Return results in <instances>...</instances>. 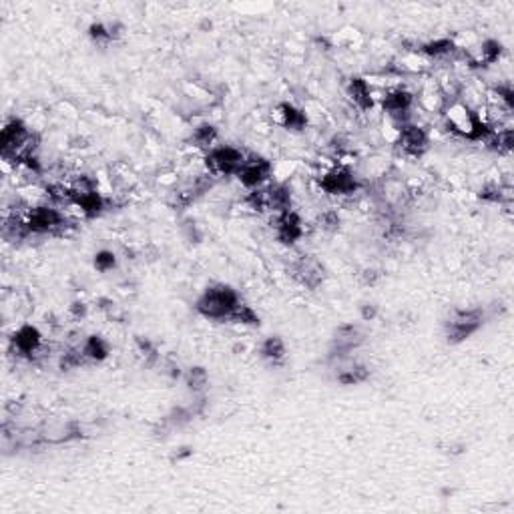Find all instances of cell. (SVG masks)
I'll list each match as a JSON object with an SVG mask.
<instances>
[{"label":"cell","instance_id":"11","mask_svg":"<svg viewBox=\"0 0 514 514\" xmlns=\"http://www.w3.org/2000/svg\"><path fill=\"white\" fill-rule=\"evenodd\" d=\"M274 227H276V236L283 245H293L304 236V221L295 211L278 213L274 219Z\"/></svg>","mask_w":514,"mask_h":514},{"label":"cell","instance_id":"32","mask_svg":"<svg viewBox=\"0 0 514 514\" xmlns=\"http://www.w3.org/2000/svg\"><path fill=\"white\" fill-rule=\"evenodd\" d=\"M361 278H364V283H366V285H374L375 281L380 279V274H378L375 269H366V271L361 274Z\"/></svg>","mask_w":514,"mask_h":514},{"label":"cell","instance_id":"28","mask_svg":"<svg viewBox=\"0 0 514 514\" xmlns=\"http://www.w3.org/2000/svg\"><path fill=\"white\" fill-rule=\"evenodd\" d=\"M115 265H117V257H115V253L113 251H98L97 255H95V269L101 271V274H107V271H111L115 269Z\"/></svg>","mask_w":514,"mask_h":514},{"label":"cell","instance_id":"33","mask_svg":"<svg viewBox=\"0 0 514 514\" xmlns=\"http://www.w3.org/2000/svg\"><path fill=\"white\" fill-rule=\"evenodd\" d=\"M72 311H75L77 316L83 318L84 314H86V307H84V304H79V302H77V304H72Z\"/></svg>","mask_w":514,"mask_h":514},{"label":"cell","instance_id":"24","mask_svg":"<svg viewBox=\"0 0 514 514\" xmlns=\"http://www.w3.org/2000/svg\"><path fill=\"white\" fill-rule=\"evenodd\" d=\"M502 55V44L499 41H484L480 44L478 53V65H492Z\"/></svg>","mask_w":514,"mask_h":514},{"label":"cell","instance_id":"13","mask_svg":"<svg viewBox=\"0 0 514 514\" xmlns=\"http://www.w3.org/2000/svg\"><path fill=\"white\" fill-rule=\"evenodd\" d=\"M265 201H267V211H274V215L292 211V191L283 183H271L264 185Z\"/></svg>","mask_w":514,"mask_h":514},{"label":"cell","instance_id":"20","mask_svg":"<svg viewBox=\"0 0 514 514\" xmlns=\"http://www.w3.org/2000/svg\"><path fill=\"white\" fill-rule=\"evenodd\" d=\"M215 141H217V129L209 123L195 127L193 135H191V143H193L197 149H205L211 151L215 147Z\"/></svg>","mask_w":514,"mask_h":514},{"label":"cell","instance_id":"6","mask_svg":"<svg viewBox=\"0 0 514 514\" xmlns=\"http://www.w3.org/2000/svg\"><path fill=\"white\" fill-rule=\"evenodd\" d=\"M364 342V332L354 323H346L340 326L335 330L334 338H332V349H330V361H342L347 360V356L360 346Z\"/></svg>","mask_w":514,"mask_h":514},{"label":"cell","instance_id":"25","mask_svg":"<svg viewBox=\"0 0 514 514\" xmlns=\"http://www.w3.org/2000/svg\"><path fill=\"white\" fill-rule=\"evenodd\" d=\"M84 361H86V358H84L83 349H81V346H79V347H70V349H67V352L60 356L58 366H60V370H75V368L83 366Z\"/></svg>","mask_w":514,"mask_h":514},{"label":"cell","instance_id":"16","mask_svg":"<svg viewBox=\"0 0 514 514\" xmlns=\"http://www.w3.org/2000/svg\"><path fill=\"white\" fill-rule=\"evenodd\" d=\"M278 119L281 125L290 131H304L307 125L306 113L297 107H293L290 103H281L278 107Z\"/></svg>","mask_w":514,"mask_h":514},{"label":"cell","instance_id":"21","mask_svg":"<svg viewBox=\"0 0 514 514\" xmlns=\"http://www.w3.org/2000/svg\"><path fill=\"white\" fill-rule=\"evenodd\" d=\"M454 49H456V44H454L452 39H436V41L422 44L420 51L426 56H430V58H444V56L452 55Z\"/></svg>","mask_w":514,"mask_h":514},{"label":"cell","instance_id":"31","mask_svg":"<svg viewBox=\"0 0 514 514\" xmlns=\"http://www.w3.org/2000/svg\"><path fill=\"white\" fill-rule=\"evenodd\" d=\"M375 316H378V307L374 304H366V306L361 307V318L364 320H374Z\"/></svg>","mask_w":514,"mask_h":514},{"label":"cell","instance_id":"2","mask_svg":"<svg viewBox=\"0 0 514 514\" xmlns=\"http://www.w3.org/2000/svg\"><path fill=\"white\" fill-rule=\"evenodd\" d=\"M484 323V311L480 307L473 309H454L452 316L444 323L446 340L450 344H460L468 340L474 332H478Z\"/></svg>","mask_w":514,"mask_h":514},{"label":"cell","instance_id":"14","mask_svg":"<svg viewBox=\"0 0 514 514\" xmlns=\"http://www.w3.org/2000/svg\"><path fill=\"white\" fill-rule=\"evenodd\" d=\"M69 201L77 209H81L84 217H97L98 213L105 209V199L97 189L81 191V193H69Z\"/></svg>","mask_w":514,"mask_h":514},{"label":"cell","instance_id":"19","mask_svg":"<svg viewBox=\"0 0 514 514\" xmlns=\"http://www.w3.org/2000/svg\"><path fill=\"white\" fill-rule=\"evenodd\" d=\"M84 358L89 361H103L109 356V344L101 338V335H89L83 342Z\"/></svg>","mask_w":514,"mask_h":514},{"label":"cell","instance_id":"23","mask_svg":"<svg viewBox=\"0 0 514 514\" xmlns=\"http://www.w3.org/2000/svg\"><path fill=\"white\" fill-rule=\"evenodd\" d=\"M185 384H187V388L191 390L193 394L203 392V390L207 388V384H209L207 370H205V368H201V366H193V368H189V370H187V374H185Z\"/></svg>","mask_w":514,"mask_h":514},{"label":"cell","instance_id":"3","mask_svg":"<svg viewBox=\"0 0 514 514\" xmlns=\"http://www.w3.org/2000/svg\"><path fill=\"white\" fill-rule=\"evenodd\" d=\"M243 161L245 155L231 145H219L205 153V167L209 175H237Z\"/></svg>","mask_w":514,"mask_h":514},{"label":"cell","instance_id":"1","mask_svg":"<svg viewBox=\"0 0 514 514\" xmlns=\"http://www.w3.org/2000/svg\"><path fill=\"white\" fill-rule=\"evenodd\" d=\"M239 304H241V300L233 288L215 285V288H209L207 292L197 300L195 307L207 320H229Z\"/></svg>","mask_w":514,"mask_h":514},{"label":"cell","instance_id":"29","mask_svg":"<svg viewBox=\"0 0 514 514\" xmlns=\"http://www.w3.org/2000/svg\"><path fill=\"white\" fill-rule=\"evenodd\" d=\"M478 197H480V199H484V201H492V203H502V201H504V197H508V195H504V189H502L501 185L490 183V185H484V187L480 189Z\"/></svg>","mask_w":514,"mask_h":514},{"label":"cell","instance_id":"15","mask_svg":"<svg viewBox=\"0 0 514 514\" xmlns=\"http://www.w3.org/2000/svg\"><path fill=\"white\" fill-rule=\"evenodd\" d=\"M347 97L352 98V103L361 109V111H370L374 107V93H372V86L366 79L361 77H354L349 79L347 83Z\"/></svg>","mask_w":514,"mask_h":514},{"label":"cell","instance_id":"22","mask_svg":"<svg viewBox=\"0 0 514 514\" xmlns=\"http://www.w3.org/2000/svg\"><path fill=\"white\" fill-rule=\"evenodd\" d=\"M262 356L271 364H278L285 358V344L279 335H271L262 344Z\"/></svg>","mask_w":514,"mask_h":514},{"label":"cell","instance_id":"26","mask_svg":"<svg viewBox=\"0 0 514 514\" xmlns=\"http://www.w3.org/2000/svg\"><path fill=\"white\" fill-rule=\"evenodd\" d=\"M229 320L236 321V323H241V326H259V316L248 304H239Z\"/></svg>","mask_w":514,"mask_h":514},{"label":"cell","instance_id":"17","mask_svg":"<svg viewBox=\"0 0 514 514\" xmlns=\"http://www.w3.org/2000/svg\"><path fill=\"white\" fill-rule=\"evenodd\" d=\"M30 236V229H28L27 221H25V215H6L4 221H2V237L6 241H23Z\"/></svg>","mask_w":514,"mask_h":514},{"label":"cell","instance_id":"9","mask_svg":"<svg viewBox=\"0 0 514 514\" xmlns=\"http://www.w3.org/2000/svg\"><path fill=\"white\" fill-rule=\"evenodd\" d=\"M398 143L402 147V151L410 157H420L428 151L430 145V137L426 133V129L414 123H408L398 129Z\"/></svg>","mask_w":514,"mask_h":514},{"label":"cell","instance_id":"4","mask_svg":"<svg viewBox=\"0 0 514 514\" xmlns=\"http://www.w3.org/2000/svg\"><path fill=\"white\" fill-rule=\"evenodd\" d=\"M25 221H27L30 233L46 236V233H55L65 227V215L53 205H34V207L27 209Z\"/></svg>","mask_w":514,"mask_h":514},{"label":"cell","instance_id":"30","mask_svg":"<svg viewBox=\"0 0 514 514\" xmlns=\"http://www.w3.org/2000/svg\"><path fill=\"white\" fill-rule=\"evenodd\" d=\"M89 37L93 39L95 42H109L113 41L111 28L105 27L103 23H97V25H91L89 28Z\"/></svg>","mask_w":514,"mask_h":514},{"label":"cell","instance_id":"12","mask_svg":"<svg viewBox=\"0 0 514 514\" xmlns=\"http://www.w3.org/2000/svg\"><path fill=\"white\" fill-rule=\"evenodd\" d=\"M295 278L302 285H306L309 290H316L320 285L326 274L321 264L314 257V255H304L297 264H295Z\"/></svg>","mask_w":514,"mask_h":514},{"label":"cell","instance_id":"7","mask_svg":"<svg viewBox=\"0 0 514 514\" xmlns=\"http://www.w3.org/2000/svg\"><path fill=\"white\" fill-rule=\"evenodd\" d=\"M30 131H28V127L25 125V121H20V119H11V121H6L4 123V129H2V141H0V145H2V159L4 161H14L16 159V155L18 151L25 147V143L30 139Z\"/></svg>","mask_w":514,"mask_h":514},{"label":"cell","instance_id":"10","mask_svg":"<svg viewBox=\"0 0 514 514\" xmlns=\"http://www.w3.org/2000/svg\"><path fill=\"white\" fill-rule=\"evenodd\" d=\"M11 344H13V352L16 356H23V358H32L41 352L42 347V334L39 332V328L34 326H20L14 335L11 338Z\"/></svg>","mask_w":514,"mask_h":514},{"label":"cell","instance_id":"27","mask_svg":"<svg viewBox=\"0 0 514 514\" xmlns=\"http://www.w3.org/2000/svg\"><path fill=\"white\" fill-rule=\"evenodd\" d=\"M318 223H320V229H323V231H338L342 219H340V213H338V211H334V209H326L323 213H320Z\"/></svg>","mask_w":514,"mask_h":514},{"label":"cell","instance_id":"5","mask_svg":"<svg viewBox=\"0 0 514 514\" xmlns=\"http://www.w3.org/2000/svg\"><path fill=\"white\" fill-rule=\"evenodd\" d=\"M271 171H274V167H271V163L265 157H262V155H250V157H245V161L239 167L236 177L243 187L257 189V187H264L265 183L269 181Z\"/></svg>","mask_w":514,"mask_h":514},{"label":"cell","instance_id":"8","mask_svg":"<svg viewBox=\"0 0 514 514\" xmlns=\"http://www.w3.org/2000/svg\"><path fill=\"white\" fill-rule=\"evenodd\" d=\"M320 187L328 195H352L358 191L360 183L349 169L338 167L321 175Z\"/></svg>","mask_w":514,"mask_h":514},{"label":"cell","instance_id":"18","mask_svg":"<svg viewBox=\"0 0 514 514\" xmlns=\"http://www.w3.org/2000/svg\"><path fill=\"white\" fill-rule=\"evenodd\" d=\"M370 378V368L361 366V364H349L347 368H338L335 380L344 386H354V384H361Z\"/></svg>","mask_w":514,"mask_h":514}]
</instances>
